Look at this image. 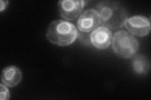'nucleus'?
Instances as JSON below:
<instances>
[{
	"mask_svg": "<svg viewBox=\"0 0 151 100\" xmlns=\"http://www.w3.org/2000/svg\"><path fill=\"white\" fill-rule=\"evenodd\" d=\"M96 10L100 16L101 24L110 30H117L122 28L128 18L127 9L116 1L100 2L97 4Z\"/></svg>",
	"mask_w": 151,
	"mask_h": 100,
	"instance_id": "nucleus-1",
	"label": "nucleus"
},
{
	"mask_svg": "<svg viewBox=\"0 0 151 100\" xmlns=\"http://www.w3.org/2000/svg\"><path fill=\"white\" fill-rule=\"evenodd\" d=\"M78 35V30L73 24L61 20L50 23L45 34L49 42L60 46L71 45L77 38Z\"/></svg>",
	"mask_w": 151,
	"mask_h": 100,
	"instance_id": "nucleus-2",
	"label": "nucleus"
},
{
	"mask_svg": "<svg viewBox=\"0 0 151 100\" xmlns=\"http://www.w3.org/2000/svg\"><path fill=\"white\" fill-rule=\"evenodd\" d=\"M111 43L115 53L125 59L132 58L139 49V43L137 40L130 33L124 30L115 33Z\"/></svg>",
	"mask_w": 151,
	"mask_h": 100,
	"instance_id": "nucleus-3",
	"label": "nucleus"
},
{
	"mask_svg": "<svg viewBox=\"0 0 151 100\" xmlns=\"http://www.w3.org/2000/svg\"><path fill=\"white\" fill-rule=\"evenodd\" d=\"M85 1L83 0H64L58 3V9L60 16L68 21L77 18L84 7Z\"/></svg>",
	"mask_w": 151,
	"mask_h": 100,
	"instance_id": "nucleus-4",
	"label": "nucleus"
},
{
	"mask_svg": "<svg viewBox=\"0 0 151 100\" xmlns=\"http://www.w3.org/2000/svg\"><path fill=\"white\" fill-rule=\"evenodd\" d=\"M124 26L131 35L137 36H147L150 31V21L144 16H134L127 18Z\"/></svg>",
	"mask_w": 151,
	"mask_h": 100,
	"instance_id": "nucleus-5",
	"label": "nucleus"
},
{
	"mask_svg": "<svg viewBox=\"0 0 151 100\" xmlns=\"http://www.w3.org/2000/svg\"><path fill=\"white\" fill-rule=\"evenodd\" d=\"M79 30L84 33L93 32L101 24L100 16L98 11L94 9L84 11L78 20Z\"/></svg>",
	"mask_w": 151,
	"mask_h": 100,
	"instance_id": "nucleus-6",
	"label": "nucleus"
},
{
	"mask_svg": "<svg viewBox=\"0 0 151 100\" xmlns=\"http://www.w3.org/2000/svg\"><path fill=\"white\" fill-rule=\"evenodd\" d=\"M90 41L92 45L100 50H105L110 46L112 42V33L105 26H99L90 35Z\"/></svg>",
	"mask_w": 151,
	"mask_h": 100,
	"instance_id": "nucleus-7",
	"label": "nucleus"
},
{
	"mask_svg": "<svg viewBox=\"0 0 151 100\" xmlns=\"http://www.w3.org/2000/svg\"><path fill=\"white\" fill-rule=\"evenodd\" d=\"M22 79V71L17 66H8L2 71L1 82L8 87H16L21 82Z\"/></svg>",
	"mask_w": 151,
	"mask_h": 100,
	"instance_id": "nucleus-8",
	"label": "nucleus"
},
{
	"mask_svg": "<svg viewBox=\"0 0 151 100\" xmlns=\"http://www.w3.org/2000/svg\"><path fill=\"white\" fill-rule=\"evenodd\" d=\"M133 57L132 65L135 72L142 75L147 74L150 68L149 60L144 55H137Z\"/></svg>",
	"mask_w": 151,
	"mask_h": 100,
	"instance_id": "nucleus-9",
	"label": "nucleus"
},
{
	"mask_svg": "<svg viewBox=\"0 0 151 100\" xmlns=\"http://www.w3.org/2000/svg\"><path fill=\"white\" fill-rule=\"evenodd\" d=\"M7 86L3 83L0 84V98L1 100H8L10 96Z\"/></svg>",
	"mask_w": 151,
	"mask_h": 100,
	"instance_id": "nucleus-10",
	"label": "nucleus"
},
{
	"mask_svg": "<svg viewBox=\"0 0 151 100\" xmlns=\"http://www.w3.org/2000/svg\"><path fill=\"white\" fill-rule=\"evenodd\" d=\"M8 3V1H3V0L0 1V11L2 12L6 8Z\"/></svg>",
	"mask_w": 151,
	"mask_h": 100,
	"instance_id": "nucleus-11",
	"label": "nucleus"
}]
</instances>
